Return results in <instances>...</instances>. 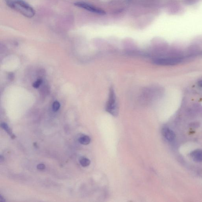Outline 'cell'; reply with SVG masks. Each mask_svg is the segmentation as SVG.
<instances>
[{
  "instance_id": "obj_1",
  "label": "cell",
  "mask_w": 202,
  "mask_h": 202,
  "mask_svg": "<svg viewBox=\"0 0 202 202\" xmlns=\"http://www.w3.org/2000/svg\"><path fill=\"white\" fill-rule=\"evenodd\" d=\"M7 6L22 15L31 18L35 15V11L33 7L23 0H6Z\"/></svg>"
},
{
  "instance_id": "obj_2",
  "label": "cell",
  "mask_w": 202,
  "mask_h": 202,
  "mask_svg": "<svg viewBox=\"0 0 202 202\" xmlns=\"http://www.w3.org/2000/svg\"><path fill=\"white\" fill-rule=\"evenodd\" d=\"M106 111L115 117L117 116L118 115L119 109L117 98L114 90L113 88H111L110 89L108 99L106 104Z\"/></svg>"
},
{
  "instance_id": "obj_3",
  "label": "cell",
  "mask_w": 202,
  "mask_h": 202,
  "mask_svg": "<svg viewBox=\"0 0 202 202\" xmlns=\"http://www.w3.org/2000/svg\"><path fill=\"white\" fill-rule=\"evenodd\" d=\"M182 61V59L181 57L159 58L155 59L154 63L158 65L168 66L177 65Z\"/></svg>"
},
{
  "instance_id": "obj_4",
  "label": "cell",
  "mask_w": 202,
  "mask_h": 202,
  "mask_svg": "<svg viewBox=\"0 0 202 202\" xmlns=\"http://www.w3.org/2000/svg\"><path fill=\"white\" fill-rule=\"evenodd\" d=\"M74 5L77 7H79L85 10H88L93 13H97L100 15H104L105 12L101 9L96 8L90 4L83 2H77L75 3Z\"/></svg>"
},
{
  "instance_id": "obj_5",
  "label": "cell",
  "mask_w": 202,
  "mask_h": 202,
  "mask_svg": "<svg viewBox=\"0 0 202 202\" xmlns=\"http://www.w3.org/2000/svg\"><path fill=\"white\" fill-rule=\"evenodd\" d=\"M162 133L165 138L170 142H172L175 139L176 135L174 131L169 128L165 127L162 129Z\"/></svg>"
},
{
  "instance_id": "obj_6",
  "label": "cell",
  "mask_w": 202,
  "mask_h": 202,
  "mask_svg": "<svg viewBox=\"0 0 202 202\" xmlns=\"http://www.w3.org/2000/svg\"><path fill=\"white\" fill-rule=\"evenodd\" d=\"M190 156L194 161L201 162L202 161V150L198 149L193 151L190 153Z\"/></svg>"
},
{
  "instance_id": "obj_7",
  "label": "cell",
  "mask_w": 202,
  "mask_h": 202,
  "mask_svg": "<svg viewBox=\"0 0 202 202\" xmlns=\"http://www.w3.org/2000/svg\"><path fill=\"white\" fill-rule=\"evenodd\" d=\"M91 139L87 135L81 137L79 139V141L81 144L83 145H87L91 142Z\"/></svg>"
},
{
  "instance_id": "obj_8",
  "label": "cell",
  "mask_w": 202,
  "mask_h": 202,
  "mask_svg": "<svg viewBox=\"0 0 202 202\" xmlns=\"http://www.w3.org/2000/svg\"><path fill=\"white\" fill-rule=\"evenodd\" d=\"M80 163L83 167H86L90 165L91 161L87 158H82L80 160Z\"/></svg>"
},
{
  "instance_id": "obj_9",
  "label": "cell",
  "mask_w": 202,
  "mask_h": 202,
  "mask_svg": "<svg viewBox=\"0 0 202 202\" xmlns=\"http://www.w3.org/2000/svg\"><path fill=\"white\" fill-rule=\"evenodd\" d=\"M61 105H60L59 102L58 101H55L53 102L52 105V109L54 111H57L59 109Z\"/></svg>"
},
{
  "instance_id": "obj_10",
  "label": "cell",
  "mask_w": 202,
  "mask_h": 202,
  "mask_svg": "<svg viewBox=\"0 0 202 202\" xmlns=\"http://www.w3.org/2000/svg\"><path fill=\"white\" fill-rule=\"evenodd\" d=\"M1 128H3V129H4L5 131H7L8 133H9V134H11V133H12V132L10 131V129H9L8 125H7L6 123H2V124H1Z\"/></svg>"
},
{
  "instance_id": "obj_11",
  "label": "cell",
  "mask_w": 202,
  "mask_h": 202,
  "mask_svg": "<svg viewBox=\"0 0 202 202\" xmlns=\"http://www.w3.org/2000/svg\"><path fill=\"white\" fill-rule=\"evenodd\" d=\"M42 82H43V81H42V80L41 79H38L37 80V81L35 82L33 84V87H34V88L37 89V88L39 87L41 85V84L42 83Z\"/></svg>"
},
{
  "instance_id": "obj_12",
  "label": "cell",
  "mask_w": 202,
  "mask_h": 202,
  "mask_svg": "<svg viewBox=\"0 0 202 202\" xmlns=\"http://www.w3.org/2000/svg\"><path fill=\"white\" fill-rule=\"evenodd\" d=\"M37 169L40 170H43L45 169V165L43 164H38L37 166Z\"/></svg>"
},
{
  "instance_id": "obj_13",
  "label": "cell",
  "mask_w": 202,
  "mask_h": 202,
  "mask_svg": "<svg viewBox=\"0 0 202 202\" xmlns=\"http://www.w3.org/2000/svg\"><path fill=\"white\" fill-rule=\"evenodd\" d=\"M14 77V74H13V73H9V74H8V78L9 79V80H13Z\"/></svg>"
},
{
  "instance_id": "obj_14",
  "label": "cell",
  "mask_w": 202,
  "mask_h": 202,
  "mask_svg": "<svg viewBox=\"0 0 202 202\" xmlns=\"http://www.w3.org/2000/svg\"><path fill=\"white\" fill-rule=\"evenodd\" d=\"M5 201V199L2 195H0V202H4Z\"/></svg>"
},
{
  "instance_id": "obj_15",
  "label": "cell",
  "mask_w": 202,
  "mask_h": 202,
  "mask_svg": "<svg viewBox=\"0 0 202 202\" xmlns=\"http://www.w3.org/2000/svg\"><path fill=\"white\" fill-rule=\"evenodd\" d=\"M198 85L199 86L201 87H202V80H200L199 81H198Z\"/></svg>"
},
{
  "instance_id": "obj_16",
  "label": "cell",
  "mask_w": 202,
  "mask_h": 202,
  "mask_svg": "<svg viewBox=\"0 0 202 202\" xmlns=\"http://www.w3.org/2000/svg\"><path fill=\"white\" fill-rule=\"evenodd\" d=\"M4 160V157H3L2 156H1V157H0V161H1V162L2 161H3Z\"/></svg>"
}]
</instances>
